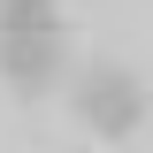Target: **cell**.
Returning <instances> with one entry per match:
<instances>
[{
	"label": "cell",
	"instance_id": "1",
	"mask_svg": "<svg viewBox=\"0 0 153 153\" xmlns=\"http://www.w3.org/2000/svg\"><path fill=\"white\" fill-rule=\"evenodd\" d=\"M76 123L92 138H130L146 123V84L123 69H84L76 76Z\"/></svg>",
	"mask_w": 153,
	"mask_h": 153
},
{
	"label": "cell",
	"instance_id": "2",
	"mask_svg": "<svg viewBox=\"0 0 153 153\" xmlns=\"http://www.w3.org/2000/svg\"><path fill=\"white\" fill-rule=\"evenodd\" d=\"M61 61H69V31H0V76L16 92L61 84Z\"/></svg>",
	"mask_w": 153,
	"mask_h": 153
},
{
	"label": "cell",
	"instance_id": "3",
	"mask_svg": "<svg viewBox=\"0 0 153 153\" xmlns=\"http://www.w3.org/2000/svg\"><path fill=\"white\" fill-rule=\"evenodd\" d=\"M0 31H61L54 0H0Z\"/></svg>",
	"mask_w": 153,
	"mask_h": 153
}]
</instances>
